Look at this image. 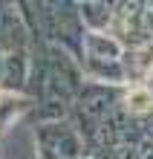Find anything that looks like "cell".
Listing matches in <instances>:
<instances>
[{"label": "cell", "mask_w": 153, "mask_h": 159, "mask_svg": "<svg viewBox=\"0 0 153 159\" xmlns=\"http://www.w3.org/2000/svg\"><path fill=\"white\" fill-rule=\"evenodd\" d=\"M127 104L136 110V113H142V110H147V104H150V93H147V90H136V93H130Z\"/></svg>", "instance_id": "6da1fadb"}]
</instances>
